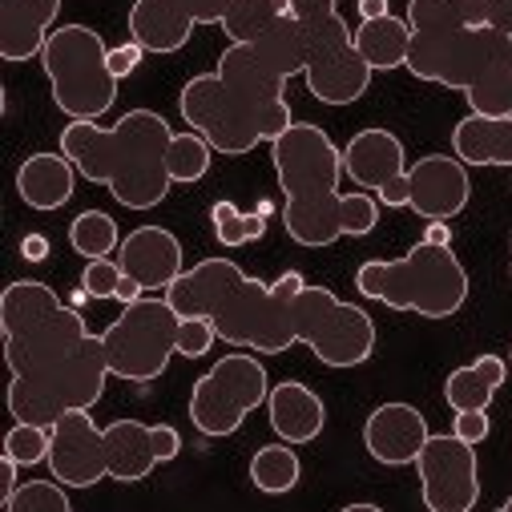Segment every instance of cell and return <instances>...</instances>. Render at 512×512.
<instances>
[{"mask_svg": "<svg viewBox=\"0 0 512 512\" xmlns=\"http://www.w3.org/2000/svg\"><path fill=\"white\" fill-rule=\"evenodd\" d=\"M170 121L154 109H130L113 125L69 121L61 130V154L93 186H105L125 210H154L166 202L170 178Z\"/></svg>", "mask_w": 512, "mask_h": 512, "instance_id": "6da1fadb", "label": "cell"}, {"mask_svg": "<svg viewBox=\"0 0 512 512\" xmlns=\"http://www.w3.org/2000/svg\"><path fill=\"white\" fill-rule=\"evenodd\" d=\"M166 299L178 315H206L218 327V339L242 351L283 355L299 343L291 303H283L271 283L246 275L234 259H202L166 287Z\"/></svg>", "mask_w": 512, "mask_h": 512, "instance_id": "7a4b0ae2", "label": "cell"}, {"mask_svg": "<svg viewBox=\"0 0 512 512\" xmlns=\"http://www.w3.org/2000/svg\"><path fill=\"white\" fill-rule=\"evenodd\" d=\"M271 166L283 186V230L299 246H331L343 238L339 222V178H343V150L327 138L323 125L295 121L271 142Z\"/></svg>", "mask_w": 512, "mask_h": 512, "instance_id": "3957f363", "label": "cell"}, {"mask_svg": "<svg viewBox=\"0 0 512 512\" xmlns=\"http://www.w3.org/2000/svg\"><path fill=\"white\" fill-rule=\"evenodd\" d=\"M404 69L416 81L464 93L472 113H512V37L492 25L412 33Z\"/></svg>", "mask_w": 512, "mask_h": 512, "instance_id": "277c9868", "label": "cell"}, {"mask_svg": "<svg viewBox=\"0 0 512 512\" xmlns=\"http://www.w3.org/2000/svg\"><path fill=\"white\" fill-rule=\"evenodd\" d=\"M355 291L392 311L452 319L468 303V271L452 246L416 242L404 259H367L355 271Z\"/></svg>", "mask_w": 512, "mask_h": 512, "instance_id": "5b68a950", "label": "cell"}, {"mask_svg": "<svg viewBox=\"0 0 512 512\" xmlns=\"http://www.w3.org/2000/svg\"><path fill=\"white\" fill-rule=\"evenodd\" d=\"M109 359L101 335H85L73 351L45 359L29 371H17L9 383V412L29 424L53 428L65 412L93 408L105 396V379H109Z\"/></svg>", "mask_w": 512, "mask_h": 512, "instance_id": "8992f818", "label": "cell"}, {"mask_svg": "<svg viewBox=\"0 0 512 512\" xmlns=\"http://www.w3.org/2000/svg\"><path fill=\"white\" fill-rule=\"evenodd\" d=\"M41 69L53 89V105L69 121H97L117 101V77L109 69V45L89 25H61L41 49Z\"/></svg>", "mask_w": 512, "mask_h": 512, "instance_id": "52a82bcc", "label": "cell"}, {"mask_svg": "<svg viewBox=\"0 0 512 512\" xmlns=\"http://www.w3.org/2000/svg\"><path fill=\"white\" fill-rule=\"evenodd\" d=\"M178 327L182 315L166 295L162 299L142 295L125 303L121 315L101 331L109 371L125 383H154L158 375H166L170 359L178 355Z\"/></svg>", "mask_w": 512, "mask_h": 512, "instance_id": "ba28073f", "label": "cell"}, {"mask_svg": "<svg viewBox=\"0 0 512 512\" xmlns=\"http://www.w3.org/2000/svg\"><path fill=\"white\" fill-rule=\"evenodd\" d=\"M271 396V375L254 351H230L210 371H202L190 388V424L202 436H234L254 408Z\"/></svg>", "mask_w": 512, "mask_h": 512, "instance_id": "9c48e42d", "label": "cell"}, {"mask_svg": "<svg viewBox=\"0 0 512 512\" xmlns=\"http://www.w3.org/2000/svg\"><path fill=\"white\" fill-rule=\"evenodd\" d=\"M299 343L327 367H359L375 355V319L327 287H303L291 303Z\"/></svg>", "mask_w": 512, "mask_h": 512, "instance_id": "30bf717a", "label": "cell"}, {"mask_svg": "<svg viewBox=\"0 0 512 512\" xmlns=\"http://www.w3.org/2000/svg\"><path fill=\"white\" fill-rule=\"evenodd\" d=\"M178 113H182V121L190 125V130L202 134L214 146V154H222V158H242L254 146L271 142L267 121L259 117V109H250L218 77V69L214 73H198V77H190L182 85Z\"/></svg>", "mask_w": 512, "mask_h": 512, "instance_id": "8fae6325", "label": "cell"}, {"mask_svg": "<svg viewBox=\"0 0 512 512\" xmlns=\"http://www.w3.org/2000/svg\"><path fill=\"white\" fill-rule=\"evenodd\" d=\"M307 33V93L323 105H351L371 89V65L363 61V53L355 49V29H347V21L339 13L303 25Z\"/></svg>", "mask_w": 512, "mask_h": 512, "instance_id": "7c38bea8", "label": "cell"}, {"mask_svg": "<svg viewBox=\"0 0 512 512\" xmlns=\"http://www.w3.org/2000/svg\"><path fill=\"white\" fill-rule=\"evenodd\" d=\"M420 496L432 512H468L480 500V468L476 444L452 436H428L424 452L416 456Z\"/></svg>", "mask_w": 512, "mask_h": 512, "instance_id": "4fadbf2b", "label": "cell"}, {"mask_svg": "<svg viewBox=\"0 0 512 512\" xmlns=\"http://www.w3.org/2000/svg\"><path fill=\"white\" fill-rule=\"evenodd\" d=\"M343 174L359 190H371L383 206H392V210L412 202L408 154H404V142L392 130H379V125L359 130L343 150Z\"/></svg>", "mask_w": 512, "mask_h": 512, "instance_id": "5bb4252c", "label": "cell"}, {"mask_svg": "<svg viewBox=\"0 0 512 512\" xmlns=\"http://www.w3.org/2000/svg\"><path fill=\"white\" fill-rule=\"evenodd\" d=\"M230 0H134L130 9V41L146 53H178L194 37L198 25H222Z\"/></svg>", "mask_w": 512, "mask_h": 512, "instance_id": "9a60e30c", "label": "cell"}, {"mask_svg": "<svg viewBox=\"0 0 512 512\" xmlns=\"http://www.w3.org/2000/svg\"><path fill=\"white\" fill-rule=\"evenodd\" d=\"M218 77H222L250 109H259V117L267 121L271 142H275L283 130H291V125H295L291 101H287V77H283L279 69H271L254 45H226L222 57H218Z\"/></svg>", "mask_w": 512, "mask_h": 512, "instance_id": "2e32d148", "label": "cell"}, {"mask_svg": "<svg viewBox=\"0 0 512 512\" xmlns=\"http://www.w3.org/2000/svg\"><path fill=\"white\" fill-rule=\"evenodd\" d=\"M93 408L65 412L53 424V448H49V472L69 488H93L109 476L105 456V428L93 424Z\"/></svg>", "mask_w": 512, "mask_h": 512, "instance_id": "e0dca14e", "label": "cell"}, {"mask_svg": "<svg viewBox=\"0 0 512 512\" xmlns=\"http://www.w3.org/2000/svg\"><path fill=\"white\" fill-rule=\"evenodd\" d=\"M408 178H412L408 206L424 222H452L456 214H464V206L472 198L468 166L456 154H424L420 162H412Z\"/></svg>", "mask_w": 512, "mask_h": 512, "instance_id": "ac0fdd59", "label": "cell"}, {"mask_svg": "<svg viewBox=\"0 0 512 512\" xmlns=\"http://www.w3.org/2000/svg\"><path fill=\"white\" fill-rule=\"evenodd\" d=\"M432 428H428V416L404 400H392V404H379L367 424H363V448L371 460L388 464V468H404V464H416V456L424 452Z\"/></svg>", "mask_w": 512, "mask_h": 512, "instance_id": "d6986e66", "label": "cell"}, {"mask_svg": "<svg viewBox=\"0 0 512 512\" xmlns=\"http://www.w3.org/2000/svg\"><path fill=\"white\" fill-rule=\"evenodd\" d=\"M117 263L121 271L138 279L146 291H166L182 271H186V254L174 230L166 226H138L121 238L117 246Z\"/></svg>", "mask_w": 512, "mask_h": 512, "instance_id": "ffe728a7", "label": "cell"}, {"mask_svg": "<svg viewBox=\"0 0 512 512\" xmlns=\"http://www.w3.org/2000/svg\"><path fill=\"white\" fill-rule=\"evenodd\" d=\"M57 13L61 0H0V57L9 65L41 57Z\"/></svg>", "mask_w": 512, "mask_h": 512, "instance_id": "44dd1931", "label": "cell"}, {"mask_svg": "<svg viewBox=\"0 0 512 512\" xmlns=\"http://www.w3.org/2000/svg\"><path fill=\"white\" fill-rule=\"evenodd\" d=\"M267 420L279 440L287 444H311L327 428V404L319 392H311L299 379H283L267 396Z\"/></svg>", "mask_w": 512, "mask_h": 512, "instance_id": "7402d4cb", "label": "cell"}, {"mask_svg": "<svg viewBox=\"0 0 512 512\" xmlns=\"http://www.w3.org/2000/svg\"><path fill=\"white\" fill-rule=\"evenodd\" d=\"M77 166L57 150L29 154L17 170V194L29 210H61L77 190Z\"/></svg>", "mask_w": 512, "mask_h": 512, "instance_id": "603a6c76", "label": "cell"}, {"mask_svg": "<svg viewBox=\"0 0 512 512\" xmlns=\"http://www.w3.org/2000/svg\"><path fill=\"white\" fill-rule=\"evenodd\" d=\"M452 154L464 166H512V113H468L452 130Z\"/></svg>", "mask_w": 512, "mask_h": 512, "instance_id": "cb8c5ba5", "label": "cell"}, {"mask_svg": "<svg viewBox=\"0 0 512 512\" xmlns=\"http://www.w3.org/2000/svg\"><path fill=\"white\" fill-rule=\"evenodd\" d=\"M105 456H109V480L138 484L158 468L154 456V428L142 420H113L105 428Z\"/></svg>", "mask_w": 512, "mask_h": 512, "instance_id": "d4e9b609", "label": "cell"}, {"mask_svg": "<svg viewBox=\"0 0 512 512\" xmlns=\"http://www.w3.org/2000/svg\"><path fill=\"white\" fill-rule=\"evenodd\" d=\"M508 379V359L500 355H476L472 363L456 367L444 379V404L452 412H488L492 396L500 392V383Z\"/></svg>", "mask_w": 512, "mask_h": 512, "instance_id": "484cf974", "label": "cell"}, {"mask_svg": "<svg viewBox=\"0 0 512 512\" xmlns=\"http://www.w3.org/2000/svg\"><path fill=\"white\" fill-rule=\"evenodd\" d=\"M355 49L363 53V61L375 73H392L408 65L412 53V25L408 17H375V21H359L355 29Z\"/></svg>", "mask_w": 512, "mask_h": 512, "instance_id": "4316f807", "label": "cell"}, {"mask_svg": "<svg viewBox=\"0 0 512 512\" xmlns=\"http://www.w3.org/2000/svg\"><path fill=\"white\" fill-rule=\"evenodd\" d=\"M412 33L428 29H476L488 25V0H408Z\"/></svg>", "mask_w": 512, "mask_h": 512, "instance_id": "83f0119b", "label": "cell"}, {"mask_svg": "<svg viewBox=\"0 0 512 512\" xmlns=\"http://www.w3.org/2000/svg\"><path fill=\"white\" fill-rule=\"evenodd\" d=\"M254 49L263 53V61L271 65V69H279L287 81L291 77H299L303 69H307V33H303V25L287 13V17H279L259 41H250Z\"/></svg>", "mask_w": 512, "mask_h": 512, "instance_id": "f1b7e54d", "label": "cell"}, {"mask_svg": "<svg viewBox=\"0 0 512 512\" xmlns=\"http://www.w3.org/2000/svg\"><path fill=\"white\" fill-rule=\"evenodd\" d=\"M303 476V460L295 452V444H263L259 452L250 456V484L259 492H271V496H283L299 484Z\"/></svg>", "mask_w": 512, "mask_h": 512, "instance_id": "f546056e", "label": "cell"}, {"mask_svg": "<svg viewBox=\"0 0 512 512\" xmlns=\"http://www.w3.org/2000/svg\"><path fill=\"white\" fill-rule=\"evenodd\" d=\"M287 13H291V0H230L218 29L230 37V45H250Z\"/></svg>", "mask_w": 512, "mask_h": 512, "instance_id": "4dcf8cb0", "label": "cell"}, {"mask_svg": "<svg viewBox=\"0 0 512 512\" xmlns=\"http://www.w3.org/2000/svg\"><path fill=\"white\" fill-rule=\"evenodd\" d=\"M69 246L81 254V259H109V254L121 246V234H117V222L105 214V210H81L73 222H69Z\"/></svg>", "mask_w": 512, "mask_h": 512, "instance_id": "1f68e13d", "label": "cell"}, {"mask_svg": "<svg viewBox=\"0 0 512 512\" xmlns=\"http://www.w3.org/2000/svg\"><path fill=\"white\" fill-rule=\"evenodd\" d=\"M166 162H170V178L182 182V186H190V182H202V178L210 174L214 146H210L202 134L182 130V134L170 138V154H166Z\"/></svg>", "mask_w": 512, "mask_h": 512, "instance_id": "d6a6232c", "label": "cell"}, {"mask_svg": "<svg viewBox=\"0 0 512 512\" xmlns=\"http://www.w3.org/2000/svg\"><path fill=\"white\" fill-rule=\"evenodd\" d=\"M210 226H214V238L222 246H246V242H259L267 234V218L254 210V214H242L234 202H214L210 206Z\"/></svg>", "mask_w": 512, "mask_h": 512, "instance_id": "836d02e7", "label": "cell"}, {"mask_svg": "<svg viewBox=\"0 0 512 512\" xmlns=\"http://www.w3.org/2000/svg\"><path fill=\"white\" fill-rule=\"evenodd\" d=\"M65 488L69 484H61L57 476L53 480H25V484H17L13 496H5V508L9 512H73V500Z\"/></svg>", "mask_w": 512, "mask_h": 512, "instance_id": "e575fe53", "label": "cell"}, {"mask_svg": "<svg viewBox=\"0 0 512 512\" xmlns=\"http://www.w3.org/2000/svg\"><path fill=\"white\" fill-rule=\"evenodd\" d=\"M49 448H53V428H45V424L17 420L9 428V436H5V456H13L21 468L49 464Z\"/></svg>", "mask_w": 512, "mask_h": 512, "instance_id": "d590c367", "label": "cell"}, {"mask_svg": "<svg viewBox=\"0 0 512 512\" xmlns=\"http://www.w3.org/2000/svg\"><path fill=\"white\" fill-rule=\"evenodd\" d=\"M379 198L371 190H351L343 194V206H339V222H343V234L347 238H367L375 226H379Z\"/></svg>", "mask_w": 512, "mask_h": 512, "instance_id": "8d00e7d4", "label": "cell"}, {"mask_svg": "<svg viewBox=\"0 0 512 512\" xmlns=\"http://www.w3.org/2000/svg\"><path fill=\"white\" fill-rule=\"evenodd\" d=\"M121 279H125V271L117 259H89L81 271V291L89 299H117Z\"/></svg>", "mask_w": 512, "mask_h": 512, "instance_id": "74e56055", "label": "cell"}, {"mask_svg": "<svg viewBox=\"0 0 512 512\" xmlns=\"http://www.w3.org/2000/svg\"><path fill=\"white\" fill-rule=\"evenodd\" d=\"M218 339V327L206 319V315H182V327H178V355L186 359H202Z\"/></svg>", "mask_w": 512, "mask_h": 512, "instance_id": "f35d334b", "label": "cell"}, {"mask_svg": "<svg viewBox=\"0 0 512 512\" xmlns=\"http://www.w3.org/2000/svg\"><path fill=\"white\" fill-rule=\"evenodd\" d=\"M452 432H456L460 440H468V444H484L488 432H492V420H488V412H456Z\"/></svg>", "mask_w": 512, "mask_h": 512, "instance_id": "ab89813d", "label": "cell"}, {"mask_svg": "<svg viewBox=\"0 0 512 512\" xmlns=\"http://www.w3.org/2000/svg\"><path fill=\"white\" fill-rule=\"evenodd\" d=\"M142 57H146V49H142L138 41H125V45L109 49V69H113V77L121 81V77H130V73H138Z\"/></svg>", "mask_w": 512, "mask_h": 512, "instance_id": "60d3db41", "label": "cell"}, {"mask_svg": "<svg viewBox=\"0 0 512 512\" xmlns=\"http://www.w3.org/2000/svg\"><path fill=\"white\" fill-rule=\"evenodd\" d=\"M178 452H182L178 428L174 424H154V456H158V464H170Z\"/></svg>", "mask_w": 512, "mask_h": 512, "instance_id": "b9f144b4", "label": "cell"}, {"mask_svg": "<svg viewBox=\"0 0 512 512\" xmlns=\"http://www.w3.org/2000/svg\"><path fill=\"white\" fill-rule=\"evenodd\" d=\"M331 13H339L335 0H291V17H295L299 25L323 21V17H331Z\"/></svg>", "mask_w": 512, "mask_h": 512, "instance_id": "7bdbcfd3", "label": "cell"}, {"mask_svg": "<svg viewBox=\"0 0 512 512\" xmlns=\"http://www.w3.org/2000/svg\"><path fill=\"white\" fill-rule=\"evenodd\" d=\"M303 287H307V279H303L299 271H283V275H279V279L271 283V291H275V295H279L283 303H295Z\"/></svg>", "mask_w": 512, "mask_h": 512, "instance_id": "ee69618b", "label": "cell"}, {"mask_svg": "<svg viewBox=\"0 0 512 512\" xmlns=\"http://www.w3.org/2000/svg\"><path fill=\"white\" fill-rule=\"evenodd\" d=\"M21 259L25 263H45L49 259V238L45 234H25L21 238Z\"/></svg>", "mask_w": 512, "mask_h": 512, "instance_id": "f6af8a7d", "label": "cell"}, {"mask_svg": "<svg viewBox=\"0 0 512 512\" xmlns=\"http://www.w3.org/2000/svg\"><path fill=\"white\" fill-rule=\"evenodd\" d=\"M488 25L512 37V0H488Z\"/></svg>", "mask_w": 512, "mask_h": 512, "instance_id": "bcb514c9", "label": "cell"}, {"mask_svg": "<svg viewBox=\"0 0 512 512\" xmlns=\"http://www.w3.org/2000/svg\"><path fill=\"white\" fill-rule=\"evenodd\" d=\"M17 472H21V464L13 460V456H5V460H0V500H5V496H13L17 492Z\"/></svg>", "mask_w": 512, "mask_h": 512, "instance_id": "7dc6e473", "label": "cell"}, {"mask_svg": "<svg viewBox=\"0 0 512 512\" xmlns=\"http://www.w3.org/2000/svg\"><path fill=\"white\" fill-rule=\"evenodd\" d=\"M388 0H359V21H375V17H388Z\"/></svg>", "mask_w": 512, "mask_h": 512, "instance_id": "c3c4849f", "label": "cell"}, {"mask_svg": "<svg viewBox=\"0 0 512 512\" xmlns=\"http://www.w3.org/2000/svg\"><path fill=\"white\" fill-rule=\"evenodd\" d=\"M142 295H146V287H142L138 279H130V275L121 279V287H117V299H121V307H125V303H134V299H142Z\"/></svg>", "mask_w": 512, "mask_h": 512, "instance_id": "681fc988", "label": "cell"}, {"mask_svg": "<svg viewBox=\"0 0 512 512\" xmlns=\"http://www.w3.org/2000/svg\"><path fill=\"white\" fill-rule=\"evenodd\" d=\"M424 242H436V246H452V230H448V222H428V230H424Z\"/></svg>", "mask_w": 512, "mask_h": 512, "instance_id": "f907efd6", "label": "cell"}, {"mask_svg": "<svg viewBox=\"0 0 512 512\" xmlns=\"http://www.w3.org/2000/svg\"><path fill=\"white\" fill-rule=\"evenodd\" d=\"M343 512H379V504H347Z\"/></svg>", "mask_w": 512, "mask_h": 512, "instance_id": "816d5d0a", "label": "cell"}, {"mask_svg": "<svg viewBox=\"0 0 512 512\" xmlns=\"http://www.w3.org/2000/svg\"><path fill=\"white\" fill-rule=\"evenodd\" d=\"M500 512H512V496H508V500H504V504H500Z\"/></svg>", "mask_w": 512, "mask_h": 512, "instance_id": "f5cc1de1", "label": "cell"}, {"mask_svg": "<svg viewBox=\"0 0 512 512\" xmlns=\"http://www.w3.org/2000/svg\"><path fill=\"white\" fill-rule=\"evenodd\" d=\"M508 254H512V234H508ZM508 275H512V263H508Z\"/></svg>", "mask_w": 512, "mask_h": 512, "instance_id": "db71d44e", "label": "cell"}, {"mask_svg": "<svg viewBox=\"0 0 512 512\" xmlns=\"http://www.w3.org/2000/svg\"><path fill=\"white\" fill-rule=\"evenodd\" d=\"M508 367H512V347H508Z\"/></svg>", "mask_w": 512, "mask_h": 512, "instance_id": "11a10c76", "label": "cell"}]
</instances>
